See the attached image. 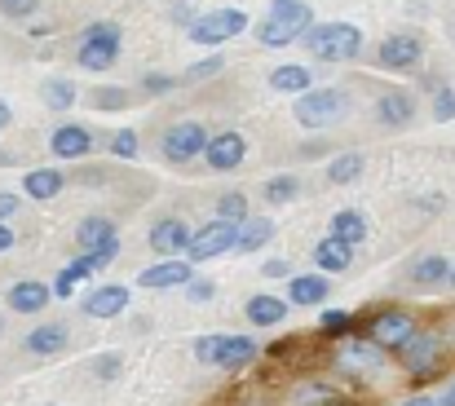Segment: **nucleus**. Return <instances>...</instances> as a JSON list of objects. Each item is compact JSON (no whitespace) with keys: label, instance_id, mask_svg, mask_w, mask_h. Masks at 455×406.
I'll use <instances>...</instances> for the list:
<instances>
[{"label":"nucleus","instance_id":"obj_1","mask_svg":"<svg viewBox=\"0 0 455 406\" xmlns=\"http://www.w3.org/2000/svg\"><path fill=\"white\" fill-rule=\"evenodd\" d=\"M301 44L318 62H354L363 53V31L354 22H309Z\"/></svg>","mask_w":455,"mask_h":406},{"label":"nucleus","instance_id":"obj_2","mask_svg":"<svg viewBox=\"0 0 455 406\" xmlns=\"http://www.w3.org/2000/svg\"><path fill=\"white\" fill-rule=\"evenodd\" d=\"M305 27H309V0H270V13L257 27V40L266 49H279V44L301 40Z\"/></svg>","mask_w":455,"mask_h":406},{"label":"nucleus","instance_id":"obj_3","mask_svg":"<svg viewBox=\"0 0 455 406\" xmlns=\"http://www.w3.org/2000/svg\"><path fill=\"white\" fill-rule=\"evenodd\" d=\"M120 40H124V31H120L116 22H93V27L80 31L76 62H80L84 71H111L116 58H120Z\"/></svg>","mask_w":455,"mask_h":406},{"label":"nucleus","instance_id":"obj_4","mask_svg":"<svg viewBox=\"0 0 455 406\" xmlns=\"http://www.w3.org/2000/svg\"><path fill=\"white\" fill-rule=\"evenodd\" d=\"M345 111H349V93H340V89H305V93H297L292 120H297L301 129H327V124H336Z\"/></svg>","mask_w":455,"mask_h":406},{"label":"nucleus","instance_id":"obj_5","mask_svg":"<svg viewBox=\"0 0 455 406\" xmlns=\"http://www.w3.org/2000/svg\"><path fill=\"white\" fill-rule=\"evenodd\" d=\"M243 27H248V13H243V9H208V13H199V18L190 22V40L217 49V44L235 40Z\"/></svg>","mask_w":455,"mask_h":406},{"label":"nucleus","instance_id":"obj_6","mask_svg":"<svg viewBox=\"0 0 455 406\" xmlns=\"http://www.w3.org/2000/svg\"><path fill=\"white\" fill-rule=\"evenodd\" d=\"M336 367L349 371V376H376L385 367V349L367 336H345L340 349H336Z\"/></svg>","mask_w":455,"mask_h":406},{"label":"nucleus","instance_id":"obj_7","mask_svg":"<svg viewBox=\"0 0 455 406\" xmlns=\"http://www.w3.org/2000/svg\"><path fill=\"white\" fill-rule=\"evenodd\" d=\"M235 221H208L204 230H195L190 235V243H186V261H212V257H226L230 248H235Z\"/></svg>","mask_w":455,"mask_h":406},{"label":"nucleus","instance_id":"obj_8","mask_svg":"<svg viewBox=\"0 0 455 406\" xmlns=\"http://www.w3.org/2000/svg\"><path fill=\"white\" fill-rule=\"evenodd\" d=\"M208 137L212 133H208L199 120H177V124L164 133V159H168V163H190L195 155H204Z\"/></svg>","mask_w":455,"mask_h":406},{"label":"nucleus","instance_id":"obj_9","mask_svg":"<svg viewBox=\"0 0 455 406\" xmlns=\"http://www.w3.org/2000/svg\"><path fill=\"white\" fill-rule=\"evenodd\" d=\"M416 331H420V327H416V318H411L407 309H385V314H376V318H371L367 340H376L380 349H403Z\"/></svg>","mask_w":455,"mask_h":406},{"label":"nucleus","instance_id":"obj_10","mask_svg":"<svg viewBox=\"0 0 455 406\" xmlns=\"http://www.w3.org/2000/svg\"><path fill=\"white\" fill-rule=\"evenodd\" d=\"M398 354H403V367H407L411 376H429V371L438 367V358H443V336H434V331H416Z\"/></svg>","mask_w":455,"mask_h":406},{"label":"nucleus","instance_id":"obj_11","mask_svg":"<svg viewBox=\"0 0 455 406\" xmlns=\"http://www.w3.org/2000/svg\"><path fill=\"white\" fill-rule=\"evenodd\" d=\"M195 278V261H181V257H164L159 266L138 274V287L147 291H164V287H186Z\"/></svg>","mask_w":455,"mask_h":406},{"label":"nucleus","instance_id":"obj_12","mask_svg":"<svg viewBox=\"0 0 455 406\" xmlns=\"http://www.w3.org/2000/svg\"><path fill=\"white\" fill-rule=\"evenodd\" d=\"M420 58H425V44H420L416 36H389V40H380V49H376V62L389 67V71H411Z\"/></svg>","mask_w":455,"mask_h":406},{"label":"nucleus","instance_id":"obj_13","mask_svg":"<svg viewBox=\"0 0 455 406\" xmlns=\"http://www.w3.org/2000/svg\"><path fill=\"white\" fill-rule=\"evenodd\" d=\"M416 120V98L407 89H389L376 98V124L380 129H407Z\"/></svg>","mask_w":455,"mask_h":406},{"label":"nucleus","instance_id":"obj_14","mask_svg":"<svg viewBox=\"0 0 455 406\" xmlns=\"http://www.w3.org/2000/svg\"><path fill=\"white\" fill-rule=\"evenodd\" d=\"M243 155H248L243 133H217V137H208V146H204V159H208L212 172H230V168H239Z\"/></svg>","mask_w":455,"mask_h":406},{"label":"nucleus","instance_id":"obj_15","mask_svg":"<svg viewBox=\"0 0 455 406\" xmlns=\"http://www.w3.org/2000/svg\"><path fill=\"white\" fill-rule=\"evenodd\" d=\"M124 309H129V287L124 283H102V287H93L84 296V314L89 318H116Z\"/></svg>","mask_w":455,"mask_h":406},{"label":"nucleus","instance_id":"obj_16","mask_svg":"<svg viewBox=\"0 0 455 406\" xmlns=\"http://www.w3.org/2000/svg\"><path fill=\"white\" fill-rule=\"evenodd\" d=\"M49 150H53L58 159H84V155L93 150V133H89L84 124H58L53 137H49Z\"/></svg>","mask_w":455,"mask_h":406},{"label":"nucleus","instance_id":"obj_17","mask_svg":"<svg viewBox=\"0 0 455 406\" xmlns=\"http://www.w3.org/2000/svg\"><path fill=\"white\" fill-rule=\"evenodd\" d=\"M190 235H195V230H190L186 221L168 217V221H159V226H151V252H159V257H177V252H186Z\"/></svg>","mask_w":455,"mask_h":406},{"label":"nucleus","instance_id":"obj_18","mask_svg":"<svg viewBox=\"0 0 455 406\" xmlns=\"http://www.w3.org/2000/svg\"><path fill=\"white\" fill-rule=\"evenodd\" d=\"M49 300H53V287H44L36 278H22V283L9 287V309L13 314H40Z\"/></svg>","mask_w":455,"mask_h":406},{"label":"nucleus","instance_id":"obj_19","mask_svg":"<svg viewBox=\"0 0 455 406\" xmlns=\"http://www.w3.org/2000/svg\"><path fill=\"white\" fill-rule=\"evenodd\" d=\"M252 358H257V340L252 336H221V349H217V367L221 371H243Z\"/></svg>","mask_w":455,"mask_h":406},{"label":"nucleus","instance_id":"obj_20","mask_svg":"<svg viewBox=\"0 0 455 406\" xmlns=\"http://www.w3.org/2000/svg\"><path fill=\"white\" fill-rule=\"evenodd\" d=\"M327 296H331L327 274H297L288 283V305H323Z\"/></svg>","mask_w":455,"mask_h":406},{"label":"nucleus","instance_id":"obj_21","mask_svg":"<svg viewBox=\"0 0 455 406\" xmlns=\"http://www.w3.org/2000/svg\"><path fill=\"white\" fill-rule=\"evenodd\" d=\"M270 239H275V221H266V217H243L239 230H235V248H230V252H257V248H266Z\"/></svg>","mask_w":455,"mask_h":406},{"label":"nucleus","instance_id":"obj_22","mask_svg":"<svg viewBox=\"0 0 455 406\" xmlns=\"http://www.w3.org/2000/svg\"><path fill=\"white\" fill-rule=\"evenodd\" d=\"M248 322L252 327H279L283 318H288V300L283 296H270V291H261V296H252L248 300Z\"/></svg>","mask_w":455,"mask_h":406},{"label":"nucleus","instance_id":"obj_23","mask_svg":"<svg viewBox=\"0 0 455 406\" xmlns=\"http://www.w3.org/2000/svg\"><path fill=\"white\" fill-rule=\"evenodd\" d=\"M67 349V327L62 322H40L36 331H27V354L36 358H53Z\"/></svg>","mask_w":455,"mask_h":406},{"label":"nucleus","instance_id":"obj_24","mask_svg":"<svg viewBox=\"0 0 455 406\" xmlns=\"http://www.w3.org/2000/svg\"><path fill=\"white\" fill-rule=\"evenodd\" d=\"M314 266H318L323 274H345L349 266H354V248L327 235L323 243H314Z\"/></svg>","mask_w":455,"mask_h":406},{"label":"nucleus","instance_id":"obj_25","mask_svg":"<svg viewBox=\"0 0 455 406\" xmlns=\"http://www.w3.org/2000/svg\"><path fill=\"white\" fill-rule=\"evenodd\" d=\"M62 186H67V177H62L58 168H31V172L22 177L27 199H53V195H62Z\"/></svg>","mask_w":455,"mask_h":406},{"label":"nucleus","instance_id":"obj_26","mask_svg":"<svg viewBox=\"0 0 455 406\" xmlns=\"http://www.w3.org/2000/svg\"><path fill=\"white\" fill-rule=\"evenodd\" d=\"M331 239H340V243L358 248V243L367 239V217H363V212H354V208L336 212V217H331Z\"/></svg>","mask_w":455,"mask_h":406},{"label":"nucleus","instance_id":"obj_27","mask_svg":"<svg viewBox=\"0 0 455 406\" xmlns=\"http://www.w3.org/2000/svg\"><path fill=\"white\" fill-rule=\"evenodd\" d=\"M270 89L275 93H305V89H314V76H309V67L288 62V67H275L270 71Z\"/></svg>","mask_w":455,"mask_h":406},{"label":"nucleus","instance_id":"obj_28","mask_svg":"<svg viewBox=\"0 0 455 406\" xmlns=\"http://www.w3.org/2000/svg\"><path fill=\"white\" fill-rule=\"evenodd\" d=\"M111 239H116L111 217H84L80 230H76V243H80L84 252H93V248H102V243H111Z\"/></svg>","mask_w":455,"mask_h":406},{"label":"nucleus","instance_id":"obj_29","mask_svg":"<svg viewBox=\"0 0 455 406\" xmlns=\"http://www.w3.org/2000/svg\"><path fill=\"white\" fill-rule=\"evenodd\" d=\"M407 274H411V283H416V287H438V283H447L451 261H447V257H438V252H429V257H420Z\"/></svg>","mask_w":455,"mask_h":406},{"label":"nucleus","instance_id":"obj_30","mask_svg":"<svg viewBox=\"0 0 455 406\" xmlns=\"http://www.w3.org/2000/svg\"><path fill=\"white\" fill-rule=\"evenodd\" d=\"M89 102H93V111H102V115H116V111H129L133 93H129V89H120V84H98V89L89 93Z\"/></svg>","mask_w":455,"mask_h":406},{"label":"nucleus","instance_id":"obj_31","mask_svg":"<svg viewBox=\"0 0 455 406\" xmlns=\"http://www.w3.org/2000/svg\"><path fill=\"white\" fill-rule=\"evenodd\" d=\"M40 98H44L49 111H71V107H76V84H71V80H44Z\"/></svg>","mask_w":455,"mask_h":406},{"label":"nucleus","instance_id":"obj_32","mask_svg":"<svg viewBox=\"0 0 455 406\" xmlns=\"http://www.w3.org/2000/svg\"><path fill=\"white\" fill-rule=\"evenodd\" d=\"M363 177V155H336L327 163V181L331 186H345V181H358Z\"/></svg>","mask_w":455,"mask_h":406},{"label":"nucleus","instance_id":"obj_33","mask_svg":"<svg viewBox=\"0 0 455 406\" xmlns=\"http://www.w3.org/2000/svg\"><path fill=\"white\" fill-rule=\"evenodd\" d=\"M261 195H266L270 203H292V199L301 195V181H297V177H270V181L261 186Z\"/></svg>","mask_w":455,"mask_h":406},{"label":"nucleus","instance_id":"obj_34","mask_svg":"<svg viewBox=\"0 0 455 406\" xmlns=\"http://www.w3.org/2000/svg\"><path fill=\"white\" fill-rule=\"evenodd\" d=\"M84 278H93V274L84 270L80 261H71V266H62V270H58V278H53V296H62V300H67V296H71V291H76V287H80Z\"/></svg>","mask_w":455,"mask_h":406},{"label":"nucleus","instance_id":"obj_35","mask_svg":"<svg viewBox=\"0 0 455 406\" xmlns=\"http://www.w3.org/2000/svg\"><path fill=\"white\" fill-rule=\"evenodd\" d=\"M217 217H221V221H235V226H239V221L248 217V195H239V190L221 195V199H217Z\"/></svg>","mask_w":455,"mask_h":406},{"label":"nucleus","instance_id":"obj_36","mask_svg":"<svg viewBox=\"0 0 455 406\" xmlns=\"http://www.w3.org/2000/svg\"><path fill=\"white\" fill-rule=\"evenodd\" d=\"M318 331H323V336H349V331H354V314H345V309H327L323 322H318Z\"/></svg>","mask_w":455,"mask_h":406},{"label":"nucleus","instance_id":"obj_37","mask_svg":"<svg viewBox=\"0 0 455 406\" xmlns=\"http://www.w3.org/2000/svg\"><path fill=\"white\" fill-rule=\"evenodd\" d=\"M138 146H142V141H138L133 129H120V133L111 137V155H116V159H138Z\"/></svg>","mask_w":455,"mask_h":406},{"label":"nucleus","instance_id":"obj_38","mask_svg":"<svg viewBox=\"0 0 455 406\" xmlns=\"http://www.w3.org/2000/svg\"><path fill=\"white\" fill-rule=\"evenodd\" d=\"M36 9H40V0H0V13H4V18H13V22L36 18Z\"/></svg>","mask_w":455,"mask_h":406},{"label":"nucleus","instance_id":"obj_39","mask_svg":"<svg viewBox=\"0 0 455 406\" xmlns=\"http://www.w3.org/2000/svg\"><path fill=\"white\" fill-rule=\"evenodd\" d=\"M434 120H438V124L455 120V93L451 89H438V93H434Z\"/></svg>","mask_w":455,"mask_h":406},{"label":"nucleus","instance_id":"obj_40","mask_svg":"<svg viewBox=\"0 0 455 406\" xmlns=\"http://www.w3.org/2000/svg\"><path fill=\"white\" fill-rule=\"evenodd\" d=\"M217 349H221V336H204V340H195V358H199L204 367H217Z\"/></svg>","mask_w":455,"mask_h":406},{"label":"nucleus","instance_id":"obj_41","mask_svg":"<svg viewBox=\"0 0 455 406\" xmlns=\"http://www.w3.org/2000/svg\"><path fill=\"white\" fill-rule=\"evenodd\" d=\"M186 296H190L195 305H204V300L217 296V283H208V278H190V283H186Z\"/></svg>","mask_w":455,"mask_h":406},{"label":"nucleus","instance_id":"obj_42","mask_svg":"<svg viewBox=\"0 0 455 406\" xmlns=\"http://www.w3.org/2000/svg\"><path fill=\"white\" fill-rule=\"evenodd\" d=\"M226 67V58H208V62H195V67H186V80H208V76H217Z\"/></svg>","mask_w":455,"mask_h":406},{"label":"nucleus","instance_id":"obj_43","mask_svg":"<svg viewBox=\"0 0 455 406\" xmlns=\"http://www.w3.org/2000/svg\"><path fill=\"white\" fill-rule=\"evenodd\" d=\"M172 84H177V80H172V76H159V71H151V76L142 80V89H147V93H168Z\"/></svg>","mask_w":455,"mask_h":406},{"label":"nucleus","instance_id":"obj_44","mask_svg":"<svg viewBox=\"0 0 455 406\" xmlns=\"http://www.w3.org/2000/svg\"><path fill=\"white\" fill-rule=\"evenodd\" d=\"M261 274H266V278H288V274H292V266L275 257V261H266V266H261Z\"/></svg>","mask_w":455,"mask_h":406},{"label":"nucleus","instance_id":"obj_45","mask_svg":"<svg viewBox=\"0 0 455 406\" xmlns=\"http://www.w3.org/2000/svg\"><path fill=\"white\" fill-rule=\"evenodd\" d=\"M13 212H18V195H4V190H0V221L13 217Z\"/></svg>","mask_w":455,"mask_h":406},{"label":"nucleus","instance_id":"obj_46","mask_svg":"<svg viewBox=\"0 0 455 406\" xmlns=\"http://www.w3.org/2000/svg\"><path fill=\"white\" fill-rule=\"evenodd\" d=\"M172 18H177V22H186V27L195 22V13H190V4H177V9H172Z\"/></svg>","mask_w":455,"mask_h":406},{"label":"nucleus","instance_id":"obj_47","mask_svg":"<svg viewBox=\"0 0 455 406\" xmlns=\"http://www.w3.org/2000/svg\"><path fill=\"white\" fill-rule=\"evenodd\" d=\"M9 248H13V230L0 221V252H9Z\"/></svg>","mask_w":455,"mask_h":406},{"label":"nucleus","instance_id":"obj_48","mask_svg":"<svg viewBox=\"0 0 455 406\" xmlns=\"http://www.w3.org/2000/svg\"><path fill=\"white\" fill-rule=\"evenodd\" d=\"M434 406H455V380L443 389V398H434Z\"/></svg>","mask_w":455,"mask_h":406},{"label":"nucleus","instance_id":"obj_49","mask_svg":"<svg viewBox=\"0 0 455 406\" xmlns=\"http://www.w3.org/2000/svg\"><path fill=\"white\" fill-rule=\"evenodd\" d=\"M116 367H120V358H116V354H107V358H102V376H116Z\"/></svg>","mask_w":455,"mask_h":406},{"label":"nucleus","instance_id":"obj_50","mask_svg":"<svg viewBox=\"0 0 455 406\" xmlns=\"http://www.w3.org/2000/svg\"><path fill=\"white\" fill-rule=\"evenodd\" d=\"M9 120H13V111H9V102H4V98H0V129H4V124H9Z\"/></svg>","mask_w":455,"mask_h":406},{"label":"nucleus","instance_id":"obj_51","mask_svg":"<svg viewBox=\"0 0 455 406\" xmlns=\"http://www.w3.org/2000/svg\"><path fill=\"white\" fill-rule=\"evenodd\" d=\"M403 406H434V398H411V402H403Z\"/></svg>","mask_w":455,"mask_h":406},{"label":"nucleus","instance_id":"obj_52","mask_svg":"<svg viewBox=\"0 0 455 406\" xmlns=\"http://www.w3.org/2000/svg\"><path fill=\"white\" fill-rule=\"evenodd\" d=\"M447 278H451V287H455V266H451V274H447Z\"/></svg>","mask_w":455,"mask_h":406},{"label":"nucleus","instance_id":"obj_53","mask_svg":"<svg viewBox=\"0 0 455 406\" xmlns=\"http://www.w3.org/2000/svg\"><path fill=\"white\" fill-rule=\"evenodd\" d=\"M0 327H4V322H0Z\"/></svg>","mask_w":455,"mask_h":406}]
</instances>
